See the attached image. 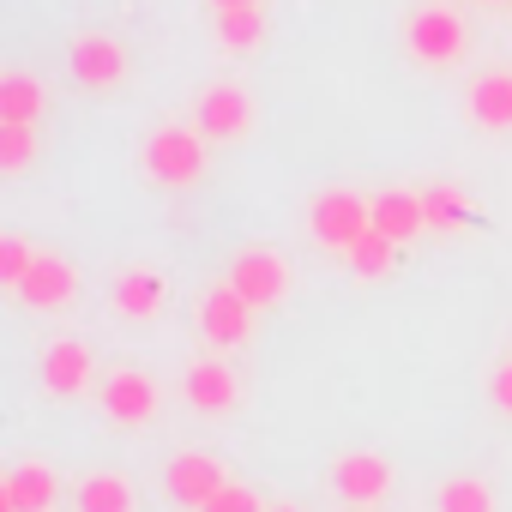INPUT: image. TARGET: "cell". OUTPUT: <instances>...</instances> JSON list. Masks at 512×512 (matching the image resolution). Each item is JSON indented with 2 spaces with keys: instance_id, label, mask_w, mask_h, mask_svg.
Segmentation results:
<instances>
[{
  "instance_id": "9",
  "label": "cell",
  "mask_w": 512,
  "mask_h": 512,
  "mask_svg": "<svg viewBox=\"0 0 512 512\" xmlns=\"http://www.w3.org/2000/svg\"><path fill=\"white\" fill-rule=\"evenodd\" d=\"M43 386H49L55 398H85V392L97 386L91 350H85L79 338H55V344L43 350Z\"/></svg>"
},
{
  "instance_id": "4",
  "label": "cell",
  "mask_w": 512,
  "mask_h": 512,
  "mask_svg": "<svg viewBox=\"0 0 512 512\" xmlns=\"http://www.w3.org/2000/svg\"><path fill=\"white\" fill-rule=\"evenodd\" d=\"M13 296L25 308H37V314H61L79 296V272H73V260H61V253H37V266L25 272V284Z\"/></svg>"
},
{
  "instance_id": "27",
  "label": "cell",
  "mask_w": 512,
  "mask_h": 512,
  "mask_svg": "<svg viewBox=\"0 0 512 512\" xmlns=\"http://www.w3.org/2000/svg\"><path fill=\"white\" fill-rule=\"evenodd\" d=\"M266 512H302V506H290V500H284V506H266Z\"/></svg>"
},
{
  "instance_id": "26",
  "label": "cell",
  "mask_w": 512,
  "mask_h": 512,
  "mask_svg": "<svg viewBox=\"0 0 512 512\" xmlns=\"http://www.w3.org/2000/svg\"><path fill=\"white\" fill-rule=\"evenodd\" d=\"M494 404L512 416V362H506V368H494Z\"/></svg>"
},
{
  "instance_id": "3",
  "label": "cell",
  "mask_w": 512,
  "mask_h": 512,
  "mask_svg": "<svg viewBox=\"0 0 512 512\" xmlns=\"http://www.w3.org/2000/svg\"><path fill=\"white\" fill-rule=\"evenodd\" d=\"M229 284L253 302V308H278L284 296H290V266L278 260L272 247H247V253H235V266H229Z\"/></svg>"
},
{
  "instance_id": "24",
  "label": "cell",
  "mask_w": 512,
  "mask_h": 512,
  "mask_svg": "<svg viewBox=\"0 0 512 512\" xmlns=\"http://www.w3.org/2000/svg\"><path fill=\"white\" fill-rule=\"evenodd\" d=\"M7 115H13V121H31V115H37V85H31V79H13V85H7Z\"/></svg>"
},
{
  "instance_id": "16",
  "label": "cell",
  "mask_w": 512,
  "mask_h": 512,
  "mask_svg": "<svg viewBox=\"0 0 512 512\" xmlns=\"http://www.w3.org/2000/svg\"><path fill=\"white\" fill-rule=\"evenodd\" d=\"M416 49L434 55V61H452V55H458V25H452V13H440V7L422 13V19H416Z\"/></svg>"
},
{
  "instance_id": "22",
  "label": "cell",
  "mask_w": 512,
  "mask_h": 512,
  "mask_svg": "<svg viewBox=\"0 0 512 512\" xmlns=\"http://www.w3.org/2000/svg\"><path fill=\"white\" fill-rule=\"evenodd\" d=\"M422 211H428V223H440V229L464 223V199H458V193H428V199H422Z\"/></svg>"
},
{
  "instance_id": "12",
  "label": "cell",
  "mask_w": 512,
  "mask_h": 512,
  "mask_svg": "<svg viewBox=\"0 0 512 512\" xmlns=\"http://www.w3.org/2000/svg\"><path fill=\"white\" fill-rule=\"evenodd\" d=\"M115 314H127V320H157V314H163V278H157V272H121V278H115Z\"/></svg>"
},
{
  "instance_id": "21",
  "label": "cell",
  "mask_w": 512,
  "mask_h": 512,
  "mask_svg": "<svg viewBox=\"0 0 512 512\" xmlns=\"http://www.w3.org/2000/svg\"><path fill=\"white\" fill-rule=\"evenodd\" d=\"M205 512H266V500H260V488H247V482H223L205 500Z\"/></svg>"
},
{
  "instance_id": "6",
  "label": "cell",
  "mask_w": 512,
  "mask_h": 512,
  "mask_svg": "<svg viewBox=\"0 0 512 512\" xmlns=\"http://www.w3.org/2000/svg\"><path fill=\"white\" fill-rule=\"evenodd\" d=\"M253 308L235 284H217L211 296H205V308H199V326H205V338L211 344H223V350H241L247 338H253Z\"/></svg>"
},
{
  "instance_id": "19",
  "label": "cell",
  "mask_w": 512,
  "mask_h": 512,
  "mask_svg": "<svg viewBox=\"0 0 512 512\" xmlns=\"http://www.w3.org/2000/svg\"><path fill=\"white\" fill-rule=\"evenodd\" d=\"M205 127H217V133H241V127H247V103H241L235 91H211V97H205Z\"/></svg>"
},
{
  "instance_id": "1",
  "label": "cell",
  "mask_w": 512,
  "mask_h": 512,
  "mask_svg": "<svg viewBox=\"0 0 512 512\" xmlns=\"http://www.w3.org/2000/svg\"><path fill=\"white\" fill-rule=\"evenodd\" d=\"M392 482H398V470H392L386 452H344L332 464V494L350 500V506H380L392 494Z\"/></svg>"
},
{
  "instance_id": "17",
  "label": "cell",
  "mask_w": 512,
  "mask_h": 512,
  "mask_svg": "<svg viewBox=\"0 0 512 512\" xmlns=\"http://www.w3.org/2000/svg\"><path fill=\"white\" fill-rule=\"evenodd\" d=\"M350 266L362 272V278H386L392 272V235H380V229H368L356 247H350Z\"/></svg>"
},
{
  "instance_id": "20",
  "label": "cell",
  "mask_w": 512,
  "mask_h": 512,
  "mask_svg": "<svg viewBox=\"0 0 512 512\" xmlns=\"http://www.w3.org/2000/svg\"><path fill=\"white\" fill-rule=\"evenodd\" d=\"M79 73H85L91 85H109V79L121 73V55H115V43H79Z\"/></svg>"
},
{
  "instance_id": "10",
  "label": "cell",
  "mask_w": 512,
  "mask_h": 512,
  "mask_svg": "<svg viewBox=\"0 0 512 512\" xmlns=\"http://www.w3.org/2000/svg\"><path fill=\"white\" fill-rule=\"evenodd\" d=\"M181 398H187L199 416H223V410L241 404V380H235L229 362H193V368L181 374Z\"/></svg>"
},
{
  "instance_id": "5",
  "label": "cell",
  "mask_w": 512,
  "mask_h": 512,
  "mask_svg": "<svg viewBox=\"0 0 512 512\" xmlns=\"http://www.w3.org/2000/svg\"><path fill=\"white\" fill-rule=\"evenodd\" d=\"M223 482H229V476H223V464H217L211 452H175V458H169V470H163L169 500H175V506H187V512H205V500H211Z\"/></svg>"
},
{
  "instance_id": "15",
  "label": "cell",
  "mask_w": 512,
  "mask_h": 512,
  "mask_svg": "<svg viewBox=\"0 0 512 512\" xmlns=\"http://www.w3.org/2000/svg\"><path fill=\"white\" fill-rule=\"evenodd\" d=\"M440 512H494V482L482 476H446L440 494H434Z\"/></svg>"
},
{
  "instance_id": "18",
  "label": "cell",
  "mask_w": 512,
  "mask_h": 512,
  "mask_svg": "<svg viewBox=\"0 0 512 512\" xmlns=\"http://www.w3.org/2000/svg\"><path fill=\"white\" fill-rule=\"evenodd\" d=\"M31 266H37V247L25 235H0V278H7V290H19Z\"/></svg>"
},
{
  "instance_id": "8",
  "label": "cell",
  "mask_w": 512,
  "mask_h": 512,
  "mask_svg": "<svg viewBox=\"0 0 512 512\" xmlns=\"http://www.w3.org/2000/svg\"><path fill=\"white\" fill-rule=\"evenodd\" d=\"M374 229V205H362L356 193H326L320 205H314V235L326 241V247H356L362 235Z\"/></svg>"
},
{
  "instance_id": "13",
  "label": "cell",
  "mask_w": 512,
  "mask_h": 512,
  "mask_svg": "<svg viewBox=\"0 0 512 512\" xmlns=\"http://www.w3.org/2000/svg\"><path fill=\"white\" fill-rule=\"evenodd\" d=\"M151 169L163 175V181H199V145L187 139V133H163L157 145H151Z\"/></svg>"
},
{
  "instance_id": "14",
  "label": "cell",
  "mask_w": 512,
  "mask_h": 512,
  "mask_svg": "<svg viewBox=\"0 0 512 512\" xmlns=\"http://www.w3.org/2000/svg\"><path fill=\"white\" fill-rule=\"evenodd\" d=\"M422 223H428V211H422V199H410V193H386V199L374 205V229H380V235H392V241L416 235Z\"/></svg>"
},
{
  "instance_id": "23",
  "label": "cell",
  "mask_w": 512,
  "mask_h": 512,
  "mask_svg": "<svg viewBox=\"0 0 512 512\" xmlns=\"http://www.w3.org/2000/svg\"><path fill=\"white\" fill-rule=\"evenodd\" d=\"M476 109H482L488 121H512V85H482V91H476Z\"/></svg>"
},
{
  "instance_id": "25",
  "label": "cell",
  "mask_w": 512,
  "mask_h": 512,
  "mask_svg": "<svg viewBox=\"0 0 512 512\" xmlns=\"http://www.w3.org/2000/svg\"><path fill=\"white\" fill-rule=\"evenodd\" d=\"M25 163H31V133L13 127V133H7V169H25Z\"/></svg>"
},
{
  "instance_id": "2",
  "label": "cell",
  "mask_w": 512,
  "mask_h": 512,
  "mask_svg": "<svg viewBox=\"0 0 512 512\" xmlns=\"http://www.w3.org/2000/svg\"><path fill=\"white\" fill-rule=\"evenodd\" d=\"M103 416L109 422H121V428H145L151 416H157V404H163V392H157V380L151 374H139V368H115V374H103Z\"/></svg>"
},
{
  "instance_id": "7",
  "label": "cell",
  "mask_w": 512,
  "mask_h": 512,
  "mask_svg": "<svg viewBox=\"0 0 512 512\" xmlns=\"http://www.w3.org/2000/svg\"><path fill=\"white\" fill-rule=\"evenodd\" d=\"M55 494H61V476L43 458H25L0 476V512H49Z\"/></svg>"
},
{
  "instance_id": "11",
  "label": "cell",
  "mask_w": 512,
  "mask_h": 512,
  "mask_svg": "<svg viewBox=\"0 0 512 512\" xmlns=\"http://www.w3.org/2000/svg\"><path fill=\"white\" fill-rule=\"evenodd\" d=\"M79 512H139V488L121 470H91L79 482Z\"/></svg>"
}]
</instances>
